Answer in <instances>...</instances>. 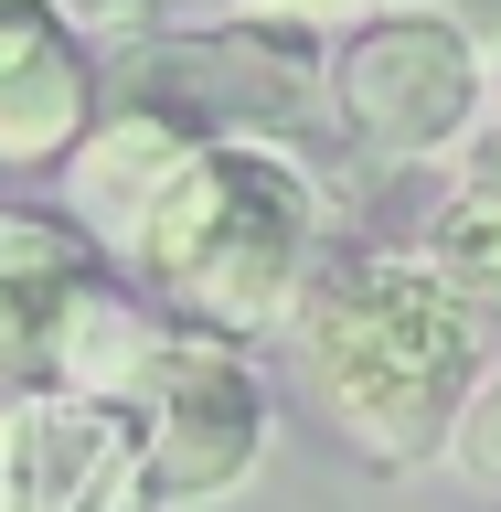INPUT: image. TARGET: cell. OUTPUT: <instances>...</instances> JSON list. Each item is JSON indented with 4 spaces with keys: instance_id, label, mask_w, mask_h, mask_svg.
<instances>
[{
    "instance_id": "obj_7",
    "label": "cell",
    "mask_w": 501,
    "mask_h": 512,
    "mask_svg": "<svg viewBox=\"0 0 501 512\" xmlns=\"http://www.w3.org/2000/svg\"><path fill=\"white\" fill-rule=\"evenodd\" d=\"M192 150H203L192 118H171V107H150V96H96V118L75 128V150L54 160V171H64V224L118 256Z\"/></svg>"
},
{
    "instance_id": "obj_6",
    "label": "cell",
    "mask_w": 501,
    "mask_h": 512,
    "mask_svg": "<svg viewBox=\"0 0 501 512\" xmlns=\"http://www.w3.org/2000/svg\"><path fill=\"white\" fill-rule=\"evenodd\" d=\"M0 512H150L128 416L64 384L0 406Z\"/></svg>"
},
{
    "instance_id": "obj_13",
    "label": "cell",
    "mask_w": 501,
    "mask_h": 512,
    "mask_svg": "<svg viewBox=\"0 0 501 512\" xmlns=\"http://www.w3.org/2000/svg\"><path fill=\"white\" fill-rule=\"evenodd\" d=\"M406 11H438V22H459L470 43H491V32H501V0H406Z\"/></svg>"
},
{
    "instance_id": "obj_5",
    "label": "cell",
    "mask_w": 501,
    "mask_h": 512,
    "mask_svg": "<svg viewBox=\"0 0 501 512\" xmlns=\"http://www.w3.org/2000/svg\"><path fill=\"white\" fill-rule=\"evenodd\" d=\"M320 118L342 128L363 160L416 171V160H448L491 118V64H480V43L459 22L384 0V11H363L320 54Z\"/></svg>"
},
{
    "instance_id": "obj_11",
    "label": "cell",
    "mask_w": 501,
    "mask_h": 512,
    "mask_svg": "<svg viewBox=\"0 0 501 512\" xmlns=\"http://www.w3.org/2000/svg\"><path fill=\"white\" fill-rule=\"evenodd\" d=\"M438 459L470 480V491H491V502H501V352L480 363L470 395H459V416H448V448H438Z\"/></svg>"
},
{
    "instance_id": "obj_3",
    "label": "cell",
    "mask_w": 501,
    "mask_h": 512,
    "mask_svg": "<svg viewBox=\"0 0 501 512\" xmlns=\"http://www.w3.org/2000/svg\"><path fill=\"white\" fill-rule=\"evenodd\" d=\"M118 416H128V448H139L150 512L235 502L267 470V448H278V384L256 374V352L235 331H203V320L160 331V352L128 374Z\"/></svg>"
},
{
    "instance_id": "obj_8",
    "label": "cell",
    "mask_w": 501,
    "mask_h": 512,
    "mask_svg": "<svg viewBox=\"0 0 501 512\" xmlns=\"http://www.w3.org/2000/svg\"><path fill=\"white\" fill-rule=\"evenodd\" d=\"M96 118V54L54 0H0V171H54Z\"/></svg>"
},
{
    "instance_id": "obj_12",
    "label": "cell",
    "mask_w": 501,
    "mask_h": 512,
    "mask_svg": "<svg viewBox=\"0 0 501 512\" xmlns=\"http://www.w3.org/2000/svg\"><path fill=\"white\" fill-rule=\"evenodd\" d=\"M214 11H256V22H299V32H320V22H363V11H384V0H214Z\"/></svg>"
},
{
    "instance_id": "obj_10",
    "label": "cell",
    "mask_w": 501,
    "mask_h": 512,
    "mask_svg": "<svg viewBox=\"0 0 501 512\" xmlns=\"http://www.w3.org/2000/svg\"><path fill=\"white\" fill-rule=\"evenodd\" d=\"M416 256H427L448 288H470L480 310H501V192L480 182V171H459V182L438 192V214L416 224Z\"/></svg>"
},
{
    "instance_id": "obj_4",
    "label": "cell",
    "mask_w": 501,
    "mask_h": 512,
    "mask_svg": "<svg viewBox=\"0 0 501 512\" xmlns=\"http://www.w3.org/2000/svg\"><path fill=\"white\" fill-rule=\"evenodd\" d=\"M320 32L256 22V11H192L118 54H96V96H150L203 139H288L320 118Z\"/></svg>"
},
{
    "instance_id": "obj_14",
    "label": "cell",
    "mask_w": 501,
    "mask_h": 512,
    "mask_svg": "<svg viewBox=\"0 0 501 512\" xmlns=\"http://www.w3.org/2000/svg\"><path fill=\"white\" fill-rule=\"evenodd\" d=\"M480 64H491V128H501V32L480 43Z\"/></svg>"
},
{
    "instance_id": "obj_2",
    "label": "cell",
    "mask_w": 501,
    "mask_h": 512,
    "mask_svg": "<svg viewBox=\"0 0 501 512\" xmlns=\"http://www.w3.org/2000/svg\"><path fill=\"white\" fill-rule=\"evenodd\" d=\"M320 224H331V203H320L310 160L288 150V139H203L171 171V192L139 214L118 267L171 320H203V331H235L246 342L299 288Z\"/></svg>"
},
{
    "instance_id": "obj_9",
    "label": "cell",
    "mask_w": 501,
    "mask_h": 512,
    "mask_svg": "<svg viewBox=\"0 0 501 512\" xmlns=\"http://www.w3.org/2000/svg\"><path fill=\"white\" fill-rule=\"evenodd\" d=\"M96 267H118V256L96 246V235H75L64 214H32V203L0 214V406L32 395V384H54L64 299H75V278H96Z\"/></svg>"
},
{
    "instance_id": "obj_1",
    "label": "cell",
    "mask_w": 501,
    "mask_h": 512,
    "mask_svg": "<svg viewBox=\"0 0 501 512\" xmlns=\"http://www.w3.org/2000/svg\"><path fill=\"white\" fill-rule=\"evenodd\" d=\"M299 363V395L363 470H427L448 416L501 352V310L448 288L416 246H310L267 320Z\"/></svg>"
}]
</instances>
